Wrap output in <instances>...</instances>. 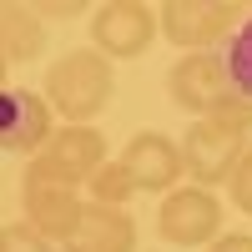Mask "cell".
<instances>
[{
  "mask_svg": "<svg viewBox=\"0 0 252 252\" xmlns=\"http://www.w3.org/2000/svg\"><path fill=\"white\" fill-rule=\"evenodd\" d=\"M177 146H182V172L192 177V187H207V192L232 177V166L247 152L242 136L222 131V126H212V121H187V131H182Z\"/></svg>",
  "mask_w": 252,
  "mask_h": 252,
  "instance_id": "7",
  "label": "cell"
},
{
  "mask_svg": "<svg viewBox=\"0 0 252 252\" xmlns=\"http://www.w3.org/2000/svg\"><path fill=\"white\" fill-rule=\"evenodd\" d=\"M106 136L96 126H56L46 146L26 161V182H56V187H86L96 166H106Z\"/></svg>",
  "mask_w": 252,
  "mask_h": 252,
  "instance_id": "2",
  "label": "cell"
},
{
  "mask_svg": "<svg viewBox=\"0 0 252 252\" xmlns=\"http://www.w3.org/2000/svg\"><path fill=\"white\" fill-rule=\"evenodd\" d=\"M40 96H46L51 116H66V126H91L106 111V101L116 96V71L96 51H71L46 71V91Z\"/></svg>",
  "mask_w": 252,
  "mask_h": 252,
  "instance_id": "1",
  "label": "cell"
},
{
  "mask_svg": "<svg viewBox=\"0 0 252 252\" xmlns=\"http://www.w3.org/2000/svg\"><path fill=\"white\" fill-rule=\"evenodd\" d=\"M20 202H26V227L46 242H66L81 222V207H86L76 187H56V182H26Z\"/></svg>",
  "mask_w": 252,
  "mask_h": 252,
  "instance_id": "10",
  "label": "cell"
},
{
  "mask_svg": "<svg viewBox=\"0 0 252 252\" xmlns=\"http://www.w3.org/2000/svg\"><path fill=\"white\" fill-rule=\"evenodd\" d=\"M222 202L217 192H207V187H172V192L161 197L157 207V232L161 242H172V247H212L222 237Z\"/></svg>",
  "mask_w": 252,
  "mask_h": 252,
  "instance_id": "4",
  "label": "cell"
},
{
  "mask_svg": "<svg viewBox=\"0 0 252 252\" xmlns=\"http://www.w3.org/2000/svg\"><path fill=\"white\" fill-rule=\"evenodd\" d=\"M66 252H131L136 247V222L126 217V207H81L76 232L61 242Z\"/></svg>",
  "mask_w": 252,
  "mask_h": 252,
  "instance_id": "11",
  "label": "cell"
},
{
  "mask_svg": "<svg viewBox=\"0 0 252 252\" xmlns=\"http://www.w3.org/2000/svg\"><path fill=\"white\" fill-rule=\"evenodd\" d=\"M81 197L96 202V207H126V202L136 197V187H131V177L121 172V161H106V166L91 172V182L81 187Z\"/></svg>",
  "mask_w": 252,
  "mask_h": 252,
  "instance_id": "13",
  "label": "cell"
},
{
  "mask_svg": "<svg viewBox=\"0 0 252 252\" xmlns=\"http://www.w3.org/2000/svg\"><path fill=\"white\" fill-rule=\"evenodd\" d=\"M116 161H121V172L131 177L136 192H172V187H182V177H187L182 172V146L166 131H136Z\"/></svg>",
  "mask_w": 252,
  "mask_h": 252,
  "instance_id": "8",
  "label": "cell"
},
{
  "mask_svg": "<svg viewBox=\"0 0 252 252\" xmlns=\"http://www.w3.org/2000/svg\"><path fill=\"white\" fill-rule=\"evenodd\" d=\"M207 121H212V126H222V131H232V136H242V141H247V131H252V101L232 91V96H227V101H222V106H217L212 116H207Z\"/></svg>",
  "mask_w": 252,
  "mask_h": 252,
  "instance_id": "15",
  "label": "cell"
},
{
  "mask_svg": "<svg viewBox=\"0 0 252 252\" xmlns=\"http://www.w3.org/2000/svg\"><path fill=\"white\" fill-rule=\"evenodd\" d=\"M0 86H10V66H5V61H0Z\"/></svg>",
  "mask_w": 252,
  "mask_h": 252,
  "instance_id": "19",
  "label": "cell"
},
{
  "mask_svg": "<svg viewBox=\"0 0 252 252\" xmlns=\"http://www.w3.org/2000/svg\"><path fill=\"white\" fill-rule=\"evenodd\" d=\"M227 192H232V207L252 217V146L242 152V161L232 166V177H227Z\"/></svg>",
  "mask_w": 252,
  "mask_h": 252,
  "instance_id": "17",
  "label": "cell"
},
{
  "mask_svg": "<svg viewBox=\"0 0 252 252\" xmlns=\"http://www.w3.org/2000/svg\"><path fill=\"white\" fill-rule=\"evenodd\" d=\"M222 61H227V76H232V91L252 101V20H242V26L232 31Z\"/></svg>",
  "mask_w": 252,
  "mask_h": 252,
  "instance_id": "14",
  "label": "cell"
},
{
  "mask_svg": "<svg viewBox=\"0 0 252 252\" xmlns=\"http://www.w3.org/2000/svg\"><path fill=\"white\" fill-rule=\"evenodd\" d=\"M0 252H56L40 232H31L26 222H10V227H0Z\"/></svg>",
  "mask_w": 252,
  "mask_h": 252,
  "instance_id": "16",
  "label": "cell"
},
{
  "mask_svg": "<svg viewBox=\"0 0 252 252\" xmlns=\"http://www.w3.org/2000/svg\"><path fill=\"white\" fill-rule=\"evenodd\" d=\"M157 40V10L141 0H106L91 10V51L106 61L146 56Z\"/></svg>",
  "mask_w": 252,
  "mask_h": 252,
  "instance_id": "6",
  "label": "cell"
},
{
  "mask_svg": "<svg viewBox=\"0 0 252 252\" xmlns=\"http://www.w3.org/2000/svg\"><path fill=\"white\" fill-rule=\"evenodd\" d=\"M166 96L172 106L187 111L192 121H207L227 96H232V76H227L222 51H192L166 71Z\"/></svg>",
  "mask_w": 252,
  "mask_h": 252,
  "instance_id": "5",
  "label": "cell"
},
{
  "mask_svg": "<svg viewBox=\"0 0 252 252\" xmlns=\"http://www.w3.org/2000/svg\"><path fill=\"white\" fill-rule=\"evenodd\" d=\"M46 20L31 5H15V0H0V61L15 66V61H35L46 51Z\"/></svg>",
  "mask_w": 252,
  "mask_h": 252,
  "instance_id": "12",
  "label": "cell"
},
{
  "mask_svg": "<svg viewBox=\"0 0 252 252\" xmlns=\"http://www.w3.org/2000/svg\"><path fill=\"white\" fill-rule=\"evenodd\" d=\"M207 252H252V232H222Z\"/></svg>",
  "mask_w": 252,
  "mask_h": 252,
  "instance_id": "18",
  "label": "cell"
},
{
  "mask_svg": "<svg viewBox=\"0 0 252 252\" xmlns=\"http://www.w3.org/2000/svg\"><path fill=\"white\" fill-rule=\"evenodd\" d=\"M237 26H242V10L232 0H166L157 10V35L182 46V56L217 51L222 40H232Z\"/></svg>",
  "mask_w": 252,
  "mask_h": 252,
  "instance_id": "3",
  "label": "cell"
},
{
  "mask_svg": "<svg viewBox=\"0 0 252 252\" xmlns=\"http://www.w3.org/2000/svg\"><path fill=\"white\" fill-rule=\"evenodd\" d=\"M51 131H56V116H51V106H46L40 91L0 86V152L35 157Z\"/></svg>",
  "mask_w": 252,
  "mask_h": 252,
  "instance_id": "9",
  "label": "cell"
}]
</instances>
